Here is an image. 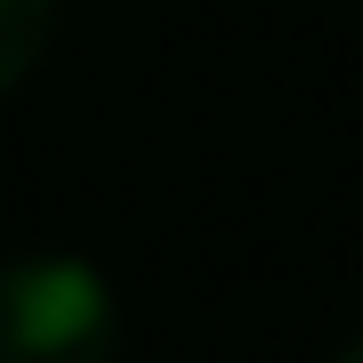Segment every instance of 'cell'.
Returning <instances> with one entry per match:
<instances>
[{
  "label": "cell",
  "instance_id": "obj_1",
  "mask_svg": "<svg viewBox=\"0 0 363 363\" xmlns=\"http://www.w3.org/2000/svg\"><path fill=\"white\" fill-rule=\"evenodd\" d=\"M121 307L113 283L65 250L0 259V363H113Z\"/></svg>",
  "mask_w": 363,
  "mask_h": 363
},
{
  "label": "cell",
  "instance_id": "obj_2",
  "mask_svg": "<svg viewBox=\"0 0 363 363\" xmlns=\"http://www.w3.org/2000/svg\"><path fill=\"white\" fill-rule=\"evenodd\" d=\"M49 33H57V0H0V97L49 57Z\"/></svg>",
  "mask_w": 363,
  "mask_h": 363
},
{
  "label": "cell",
  "instance_id": "obj_3",
  "mask_svg": "<svg viewBox=\"0 0 363 363\" xmlns=\"http://www.w3.org/2000/svg\"><path fill=\"white\" fill-rule=\"evenodd\" d=\"M339 363H363V339H355V347H347V355H339Z\"/></svg>",
  "mask_w": 363,
  "mask_h": 363
}]
</instances>
